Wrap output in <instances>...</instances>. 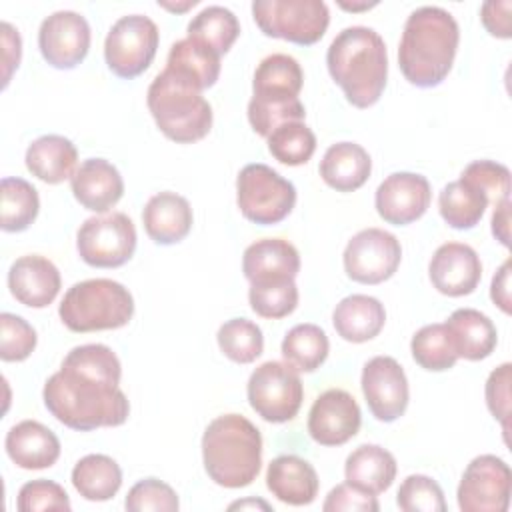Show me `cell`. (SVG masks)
Here are the masks:
<instances>
[{
	"label": "cell",
	"instance_id": "ab89813d",
	"mask_svg": "<svg viewBox=\"0 0 512 512\" xmlns=\"http://www.w3.org/2000/svg\"><path fill=\"white\" fill-rule=\"evenodd\" d=\"M266 140L270 154L286 166L306 164L316 150V136L304 122L280 124Z\"/></svg>",
	"mask_w": 512,
	"mask_h": 512
},
{
	"label": "cell",
	"instance_id": "60d3db41",
	"mask_svg": "<svg viewBox=\"0 0 512 512\" xmlns=\"http://www.w3.org/2000/svg\"><path fill=\"white\" fill-rule=\"evenodd\" d=\"M396 504L404 512H444L446 500L440 484L424 474H410L402 480Z\"/></svg>",
	"mask_w": 512,
	"mask_h": 512
},
{
	"label": "cell",
	"instance_id": "7a4b0ae2",
	"mask_svg": "<svg viewBox=\"0 0 512 512\" xmlns=\"http://www.w3.org/2000/svg\"><path fill=\"white\" fill-rule=\"evenodd\" d=\"M460 42L454 16L440 6L416 8L404 24L398 66L404 78L418 88H434L452 70Z\"/></svg>",
	"mask_w": 512,
	"mask_h": 512
},
{
	"label": "cell",
	"instance_id": "8fae6325",
	"mask_svg": "<svg viewBox=\"0 0 512 512\" xmlns=\"http://www.w3.org/2000/svg\"><path fill=\"white\" fill-rule=\"evenodd\" d=\"M80 258L94 268H118L136 250V228L124 212L86 218L76 234Z\"/></svg>",
	"mask_w": 512,
	"mask_h": 512
},
{
	"label": "cell",
	"instance_id": "d6a6232c",
	"mask_svg": "<svg viewBox=\"0 0 512 512\" xmlns=\"http://www.w3.org/2000/svg\"><path fill=\"white\" fill-rule=\"evenodd\" d=\"M488 204V196L462 178L448 182L438 196L440 216L454 230L474 228L482 220Z\"/></svg>",
	"mask_w": 512,
	"mask_h": 512
},
{
	"label": "cell",
	"instance_id": "db71d44e",
	"mask_svg": "<svg viewBox=\"0 0 512 512\" xmlns=\"http://www.w3.org/2000/svg\"><path fill=\"white\" fill-rule=\"evenodd\" d=\"M228 508H230V510H236V508H240V510H244V508H262V510H270V504H266L264 500H240V502H232Z\"/></svg>",
	"mask_w": 512,
	"mask_h": 512
},
{
	"label": "cell",
	"instance_id": "e0dca14e",
	"mask_svg": "<svg viewBox=\"0 0 512 512\" xmlns=\"http://www.w3.org/2000/svg\"><path fill=\"white\" fill-rule=\"evenodd\" d=\"M430 200V182L426 176L414 172H394L386 176L374 194L378 216L394 226H406L422 218Z\"/></svg>",
	"mask_w": 512,
	"mask_h": 512
},
{
	"label": "cell",
	"instance_id": "f5cc1de1",
	"mask_svg": "<svg viewBox=\"0 0 512 512\" xmlns=\"http://www.w3.org/2000/svg\"><path fill=\"white\" fill-rule=\"evenodd\" d=\"M492 234L502 246H510V198H504L498 204H494Z\"/></svg>",
	"mask_w": 512,
	"mask_h": 512
},
{
	"label": "cell",
	"instance_id": "ee69618b",
	"mask_svg": "<svg viewBox=\"0 0 512 512\" xmlns=\"http://www.w3.org/2000/svg\"><path fill=\"white\" fill-rule=\"evenodd\" d=\"M306 116L304 104L298 100L292 102H248V122L260 136L268 138L274 128L284 122H302Z\"/></svg>",
	"mask_w": 512,
	"mask_h": 512
},
{
	"label": "cell",
	"instance_id": "b9f144b4",
	"mask_svg": "<svg viewBox=\"0 0 512 512\" xmlns=\"http://www.w3.org/2000/svg\"><path fill=\"white\" fill-rule=\"evenodd\" d=\"M36 330L10 312L0 314V358L4 362H22L36 348Z\"/></svg>",
	"mask_w": 512,
	"mask_h": 512
},
{
	"label": "cell",
	"instance_id": "4316f807",
	"mask_svg": "<svg viewBox=\"0 0 512 512\" xmlns=\"http://www.w3.org/2000/svg\"><path fill=\"white\" fill-rule=\"evenodd\" d=\"M304 84V72L296 58L288 54L266 56L252 80V100L290 102L296 100Z\"/></svg>",
	"mask_w": 512,
	"mask_h": 512
},
{
	"label": "cell",
	"instance_id": "603a6c76",
	"mask_svg": "<svg viewBox=\"0 0 512 512\" xmlns=\"http://www.w3.org/2000/svg\"><path fill=\"white\" fill-rule=\"evenodd\" d=\"M142 222L146 234L162 246L178 244L184 240L192 228L194 216L190 202L176 194V192H158L154 194L144 210H142Z\"/></svg>",
	"mask_w": 512,
	"mask_h": 512
},
{
	"label": "cell",
	"instance_id": "3957f363",
	"mask_svg": "<svg viewBox=\"0 0 512 512\" xmlns=\"http://www.w3.org/2000/svg\"><path fill=\"white\" fill-rule=\"evenodd\" d=\"M326 66L346 100L356 108L374 106L386 88V44L368 26L344 28L328 46Z\"/></svg>",
	"mask_w": 512,
	"mask_h": 512
},
{
	"label": "cell",
	"instance_id": "11a10c76",
	"mask_svg": "<svg viewBox=\"0 0 512 512\" xmlns=\"http://www.w3.org/2000/svg\"><path fill=\"white\" fill-rule=\"evenodd\" d=\"M162 8H166V10H172V12H184V10H188V8H192V6H196L198 4V0H188V2H184V4H168V2H158Z\"/></svg>",
	"mask_w": 512,
	"mask_h": 512
},
{
	"label": "cell",
	"instance_id": "e575fe53",
	"mask_svg": "<svg viewBox=\"0 0 512 512\" xmlns=\"http://www.w3.org/2000/svg\"><path fill=\"white\" fill-rule=\"evenodd\" d=\"M330 342L326 332L316 324H296L282 340L284 360L298 372H314L328 358Z\"/></svg>",
	"mask_w": 512,
	"mask_h": 512
},
{
	"label": "cell",
	"instance_id": "d4e9b609",
	"mask_svg": "<svg viewBox=\"0 0 512 512\" xmlns=\"http://www.w3.org/2000/svg\"><path fill=\"white\" fill-rule=\"evenodd\" d=\"M242 272L248 282L296 278L300 272V254L288 240L262 238L244 250Z\"/></svg>",
	"mask_w": 512,
	"mask_h": 512
},
{
	"label": "cell",
	"instance_id": "681fc988",
	"mask_svg": "<svg viewBox=\"0 0 512 512\" xmlns=\"http://www.w3.org/2000/svg\"><path fill=\"white\" fill-rule=\"evenodd\" d=\"M510 0H488L480 8V20L488 34L508 40L512 36V24H510Z\"/></svg>",
	"mask_w": 512,
	"mask_h": 512
},
{
	"label": "cell",
	"instance_id": "cb8c5ba5",
	"mask_svg": "<svg viewBox=\"0 0 512 512\" xmlns=\"http://www.w3.org/2000/svg\"><path fill=\"white\" fill-rule=\"evenodd\" d=\"M458 358L478 362L488 358L498 342L494 322L474 308H458L444 322Z\"/></svg>",
	"mask_w": 512,
	"mask_h": 512
},
{
	"label": "cell",
	"instance_id": "7c38bea8",
	"mask_svg": "<svg viewBox=\"0 0 512 512\" xmlns=\"http://www.w3.org/2000/svg\"><path fill=\"white\" fill-rule=\"evenodd\" d=\"M510 492V466L494 454H480L470 460L460 478L458 508L462 512H506Z\"/></svg>",
	"mask_w": 512,
	"mask_h": 512
},
{
	"label": "cell",
	"instance_id": "8d00e7d4",
	"mask_svg": "<svg viewBox=\"0 0 512 512\" xmlns=\"http://www.w3.org/2000/svg\"><path fill=\"white\" fill-rule=\"evenodd\" d=\"M410 352L414 362L430 372L450 370L458 356L450 342L448 330L444 324H426L422 326L410 342Z\"/></svg>",
	"mask_w": 512,
	"mask_h": 512
},
{
	"label": "cell",
	"instance_id": "7dc6e473",
	"mask_svg": "<svg viewBox=\"0 0 512 512\" xmlns=\"http://www.w3.org/2000/svg\"><path fill=\"white\" fill-rule=\"evenodd\" d=\"M510 382H512V364L504 362L490 372L484 388L486 406L490 414L502 424L506 442H508V420H510Z\"/></svg>",
	"mask_w": 512,
	"mask_h": 512
},
{
	"label": "cell",
	"instance_id": "8992f818",
	"mask_svg": "<svg viewBox=\"0 0 512 512\" xmlns=\"http://www.w3.org/2000/svg\"><path fill=\"white\" fill-rule=\"evenodd\" d=\"M132 314L134 298L130 290L110 278L76 282L66 290L58 308L62 324L80 334L122 328Z\"/></svg>",
	"mask_w": 512,
	"mask_h": 512
},
{
	"label": "cell",
	"instance_id": "74e56055",
	"mask_svg": "<svg viewBox=\"0 0 512 512\" xmlns=\"http://www.w3.org/2000/svg\"><path fill=\"white\" fill-rule=\"evenodd\" d=\"M218 346L226 358L236 364L254 362L264 350V336L256 322L248 318L226 320L216 334Z\"/></svg>",
	"mask_w": 512,
	"mask_h": 512
},
{
	"label": "cell",
	"instance_id": "9f6ffc18",
	"mask_svg": "<svg viewBox=\"0 0 512 512\" xmlns=\"http://www.w3.org/2000/svg\"><path fill=\"white\" fill-rule=\"evenodd\" d=\"M340 6H342L344 10L356 12V10H370V8L376 6V2H372V4H368V2H364V4H346V2H340Z\"/></svg>",
	"mask_w": 512,
	"mask_h": 512
},
{
	"label": "cell",
	"instance_id": "f35d334b",
	"mask_svg": "<svg viewBox=\"0 0 512 512\" xmlns=\"http://www.w3.org/2000/svg\"><path fill=\"white\" fill-rule=\"evenodd\" d=\"M248 300H250V308L258 316L278 320L296 310L298 286H296L294 278L250 282Z\"/></svg>",
	"mask_w": 512,
	"mask_h": 512
},
{
	"label": "cell",
	"instance_id": "277c9868",
	"mask_svg": "<svg viewBox=\"0 0 512 512\" xmlns=\"http://www.w3.org/2000/svg\"><path fill=\"white\" fill-rule=\"evenodd\" d=\"M202 462L210 480L222 488L252 484L262 468L260 430L242 414L214 418L202 434Z\"/></svg>",
	"mask_w": 512,
	"mask_h": 512
},
{
	"label": "cell",
	"instance_id": "836d02e7",
	"mask_svg": "<svg viewBox=\"0 0 512 512\" xmlns=\"http://www.w3.org/2000/svg\"><path fill=\"white\" fill-rule=\"evenodd\" d=\"M238 36H240V22L232 10L224 6H206L190 20L186 38L222 56L232 48Z\"/></svg>",
	"mask_w": 512,
	"mask_h": 512
},
{
	"label": "cell",
	"instance_id": "ba28073f",
	"mask_svg": "<svg viewBox=\"0 0 512 512\" xmlns=\"http://www.w3.org/2000/svg\"><path fill=\"white\" fill-rule=\"evenodd\" d=\"M252 16L262 34L298 46L316 44L330 24L322 0H254Z\"/></svg>",
	"mask_w": 512,
	"mask_h": 512
},
{
	"label": "cell",
	"instance_id": "4fadbf2b",
	"mask_svg": "<svg viewBox=\"0 0 512 512\" xmlns=\"http://www.w3.org/2000/svg\"><path fill=\"white\" fill-rule=\"evenodd\" d=\"M344 270L360 284H382L392 278L402 260L398 238L382 228H366L354 234L344 248Z\"/></svg>",
	"mask_w": 512,
	"mask_h": 512
},
{
	"label": "cell",
	"instance_id": "ffe728a7",
	"mask_svg": "<svg viewBox=\"0 0 512 512\" xmlns=\"http://www.w3.org/2000/svg\"><path fill=\"white\" fill-rule=\"evenodd\" d=\"M74 198L90 212H108L124 194V180L118 168L104 158L84 160L70 178Z\"/></svg>",
	"mask_w": 512,
	"mask_h": 512
},
{
	"label": "cell",
	"instance_id": "44dd1931",
	"mask_svg": "<svg viewBox=\"0 0 512 512\" xmlns=\"http://www.w3.org/2000/svg\"><path fill=\"white\" fill-rule=\"evenodd\" d=\"M8 458L24 470H42L60 458L58 436L38 420H22L14 424L4 440Z\"/></svg>",
	"mask_w": 512,
	"mask_h": 512
},
{
	"label": "cell",
	"instance_id": "484cf974",
	"mask_svg": "<svg viewBox=\"0 0 512 512\" xmlns=\"http://www.w3.org/2000/svg\"><path fill=\"white\" fill-rule=\"evenodd\" d=\"M384 322V304L368 294H350L342 298L332 312V324L338 336L354 344L376 338L382 332Z\"/></svg>",
	"mask_w": 512,
	"mask_h": 512
},
{
	"label": "cell",
	"instance_id": "7bdbcfd3",
	"mask_svg": "<svg viewBox=\"0 0 512 512\" xmlns=\"http://www.w3.org/2000/svg\"><path fill=\"white\" fill-rule=\"evenodd\" d=\"M124 508L130 512H176L180 508V502L172 486L158 478H144L128 490Z\"/></svg>",
	"mask_w": 512,
	"mask_h": 512
},
{
	"label": "cell",
	"instance_id": "f6af8a7d",
	"mask_svg": "<svg viewBox=\"0 0 512 512\" xmlns=\"http://www.w3.org/2000/svg\"><path fill=\"white\" fill-rule=\"evenodd\" d=\"M460 178L480 188L494 204L510 198V170L500 162L474 160L462 170Z\"/></svg>",
	"mask_w": 512,
	"mask_h": 512
},
{
	"label": "cell",
	"instance_id": "6da1fadb",
	"mask_svg": "<svg viewBox=\"0 0 512 512\" xmlns=\"http://www.w3.org/2000/svg\"><path fill=\"white\" fill-rule=\"evenodd\" d=\"M122 366L106 344H82L72 348L58 372L42 390L44 406L64 426L90 432L96 428L122 426L130 404L120 390Z\"/></svg>",
	"mask_w": 512,
	"mask_h": 512
},
{
	"label": "cell",
	"instance_id": "4dcf8cb0",
	"mask_svg": "<svg viewBox=\"0 0 512 512\" xmlns=\"http://www.w3.org/2000/svg\"><path fill=\"white\" fill-rule=\"evenodd\" d=\"M164 70L202 92L216 84L220 56L190 38H182L170 46Z\"/></svg>",
	"mask_w": 512,
	"mask_h": 512
},
{
	"label": "cell",
	"instance_id": "c3c4849f",
	"mask_svg": "<svg viewBox=\"0 0 512 512\" xmlns=\"http://www.w3.org/2000/svg\"><path fill=\"white\" fill-rule=\"evenodd\" d=\"M378 508L374 494L362 492L348 482L334 486L322 504L324 512H378Z\"/></svg>",
	"mask_w": 512,
	"mask_h": 512
},
{
	"label": "cell",
	"instance_id": "5b68a950",
	"mask_svg": "<svg viewBox=\"0 0 512 512\" xmlns=\"http://www.w3.org/2000/svg\"><path fill=\"white\" fill-rule=\"evenodd\" d=\"M148 110L160 132L178 144L202 140L212 128V106L200 90L162 70L146 94Z\"/></svg>",
	"mask_w": 512,
	"mask_h": 512
},
{
	"label": "cell",
	"instance_id": "f907efd6",
	"mask_svg": "<svg viewBox=\"0 0 512 512\" xmlns=\"http://www.w3.org/2000/svg\"><path fill=\"white\" fill-rule=\"evenodd\" d=\"M0 30H2V64H4V74H2V86L6 88L8 82H10V76H12V70L18 68L20 64V56H22V40H20V34L18 30L8 24V22H2L0 24Z\"/></svg>",
	"mask_w": 512,
	"mask_h": 512
},
{
	"label": "cell",
	"instance_id": "816d5d0a",
	"mask_svg": "<svg viewBox=\"0 0 512 512\" xmlns=\"http://www.w3.org/2000/svg\"><path fill=\"white\" fill-rule=\"evenodd\" d=\"M510 270H512V262L506 260V262L500 266V270L494 274L492 286H490V298H492V302H494L504 314H510V312H512Z\"/></svg>",
	"mask_w": 512,
	"mask_h": 512
},
{
	"label": "cell",
	"instance_id": "52a82bcc",
	"mask_svg": "<svg viewBox=\"0 0 512 512\" xmlns=\"http://www.w3.org/2000/svg\"><path fill=\"white\" fill-rule=\"evenodd\" d=\"M236 204L246 220L272 226L292 212L296 188L266 164H246L236 178Z\"/></svg>",
	"mask_w": 512,
	"mask_h": 512
},
{
	"label": "cell",
	"instance_id": "83f0119b",
	"mask_svg": "<svg viewBox=\"0 0 512 512\" xmlns=\"http://www.w3.org/2000/svg\"><path fill=\"white\" fill-rule=\"evenodd\" d=\"M396 472V458L378 444L358 446L348 454L344 462L346 482L374 496L386 492L392 486Z\"/></svg>",
	"mask_w": 512,
	"mask_h": 512
},
{
	"label": "cell",
	"instance_id": "f1b7e54d",
	"mask_svg": "<svg viewBox=\"0 0 512 512\" xmlns=\"http://www.w3.org/2000/svg\"><path fill=\"white\" fill-rule=\"evenodd\" d=\"M24 160L32 176L46 184H60L78 168V150L60 134H44L26 148Z\"/></svg>",
	"mask_w": 512,
	"mask_h": 512
},
{
	"label": "cell",
	"instance_id": "1f68e13d",
	"mask_svg": "<svg viewBox=\"0 0 512 512\" xmlns=\"http://www.w3.org/2000/svg\"><path fill=\"white\" fill-rule=\"evenodd\" d=\"M72 486L90 502H104L116 496L122 486L118 462L106 454H88L72 468Z\"/></svg>",
	"mask_w": 512,
	"mask_h": 512
},
{
	"label": "cell",
	"instance_id": "f546056e",
	"mask_svg": "<svg viewBox=\"0 0 512 512\" xmlns=\"http://www.w3.org/2000/svg\"><path fill=\"white\" fill-rule=\"evenodd\" d=\"M372 172L370 154L356 142L332 144L320 162L322 180L336 192H354L366 184Z\"/></svg>",
	"mask_w": 512,
	"mask_h": 512
},
{
	"label": "cell",
	"instance_id": "30bf717a",
	"mask_svg": "<svg viewBox=\"0 0 512 512\" xmlns=\"http://www.w3.org/2000/svg\"><path fill=\"white\" fill-rule=\"evenodd\" d=\"M160 32L154 20L142 14H130L116 20L104 42L108 68L120 78L140 76L154 60Z\"/></svg>",
	"mask_w": 512,
	"mask_h": 512
},
{
	"label": "cell",
	"instance_id": "d6986e66",
	"mask_svg": "<svg viewBox=\"0 0 512 512\" xmlns=\"http://www.w3.org/2000/svg\"><path fill=\"white\" fill-rule=\"evenodd\" d=\"M62 278L52 260L40 254H28L12 262L8 270L10 294L28 308H46L54 302Z\"/></svg>",
	"mask_w": 512,
	"mask_h": 512
},
{
	"label": "cell",
	"instance_id": "9a60e30c",
	"mask_svg": "<svg viewBox=\"0 0 512 512\" xmlns=\"http://www.w3.org/2000/svg\"><path fill=\"white\" fill-rule=\"evenodd\" d=\"M362 394L368 410L380 422L398 420L410 400L408 380L402 366L392 356H374L362 368Z\"/></svg>",
	"mask_w": 512,
	"mask_h": 512
},
{
	"label": "cell",
	"instance_id": "d590c367",
	"mask_svg": "<svg viewBox=\"0 0 512 512\" xmlns=\"http://www.w3.org/2000/svg\"><path fill=\"white\" fill-rule=\"evenodd\" d=\"M0 226L4 232H24L38 216V190L24 178H2L0 182Z\"/></svg>",
	"mask_w": 512,
	"mask_h": 512
},
{
	"label": "cell",
	"instance_id": "5bb4252c",
	"mask_svg": "<svg viewBox=\"0 0 512 512\" xmlns=\"http://www.w3.org/2000/svg\"><path fill=\"white\" fill-rule=\"evenodd\" d=\"M90 24L74 10H58L46 16L38 30L42 58L58 70L76 68L90 50Z\"/></svg>",
	"mask_w": 512,
	"mask_h": 512
},
{
	"label": "cell",
	"instance_id": "9c48e42d",
	"mask_svg": "<svg viewBox=\"0 0 512 512\" xmlns=\"http://www.w3.org/2000/svg\"><path fill=\"white\" fill-rule=\"evenodd\" d=\"M252 410L266 422H290L304 400V386L298 370L288 362L268 360L260 364L248 378L246 386Z\"/></svg>",
	"mask_w": 512,
	"mask_h": 512
},
{
	"label": "cell",
	"instance_id": "bcb514c9",
	"mask_svg": "<svg viewBox=\"0 0 512 512\" xmlns=\"http://www.w3.org/2000/svg\"><path fill=\"white\" fill-rule=\"evenodd\" d=\"M16 508L20 512H44V510H64L72 508L66 490L52 480L38 478L26 482L16 500Z\"/></svg>",
	"mask_w": 512,
	"mask_h": 512
},
{
	"label": "cell",
	"instance_id": "ac0fdd59",
	"mask_svg": "<svg viewBox=\"0 0 512 512\" xmlns=\"http://www.w3.org/2000/svg\"><path fill=\"white\" fill-rule=\"evenodd\" d=\"M428 276L440 294L450 298L468 296L480 284L482 262L472 246L446 242L436 248L428 264Z\"/></svg>",
	"mask_w": 512,
	"mask_h": 512
},
{
	"label": "cell",
	"instance_id": "7402d4cb",
	"mask_svg": "<svg viewBox=\"0 0 512 512\" xmlns=\"http://www.w3.org/2000/svg\"><path fill=\"white\" fill-rule=\"evenodd\" d=\"M266 488L284 504L308 506L318 494L320 480L308 460L294 454H282L268 464Z\"/></svg>",
	"mask_w": 512,
	"mask_h": 512
},
{
	"label": "cell",
	"instance_id": "2e32d148",
	"mask_svg": "<svg viewBox=\"0 0 512 512\" xmlns=\"http://www.w3.org/2000/svg\"><path fill=\"white\" fill-rule=\"evenodd\" d=\"M362 424L360 406L340 388L322 392L308 412V434L320 446H342L352 440Z\"/></svg>",
	"mask_w": 512,
	"mask_h": 512
}]
</instances>
